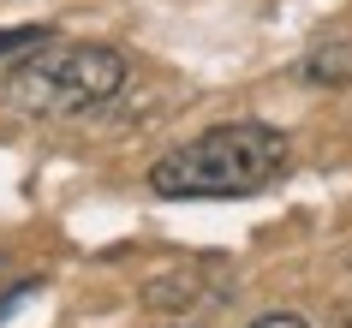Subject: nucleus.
I'll return each mask as SVG.
<instances>
[{"label": "nucleus", "mask_w": 352, "mask_h": 328, "mask_svg": "<svg viewBox=\"0 0 352 328\" xmlns=\"http://www.w3.org/2000/svg\"><path fill=\"white\" fill-rule=\"evenodd\" d=\"M293 149L287 131L263 126V120H227V126L197 131L191 144L167 149L149 167V191L173 203H197V197H251L287 173Z\"/></svg>", "instance_id": "obj_1"}, {"label": "nucleus", "mask_w": 352, "mask_h": 328, "mask_svg": "<svg viewBox=\"0 0 352 328\" xmlns=\"http://www.w3.org/2000/svg\"><path fill=\"white\" fill-rule=\"evenodd\" d=\"M126 78V54L108 42H36L24 48L19 66H6L0 96L12 113H30V120H72V113L113 102Z\"/></svg>", "instance_id": "obj_2"}, {"label": "nucleus", "mask_w": 352, "mask_h": 328, "mask_svg": "<svg viewBox=\"0 0 352 328\" xmlns=\"http://www.w3.org/2000/svg\"><path fill=\"white\" fill-rule=\"evenodd\" d=\"M305 72L316 84H352V42H322L311 60H305Z\"/></svg>", "instance_id": "obj_3"}, {"label": "nucleus", "mask_w": 352, "mask_h": 328, "mask_svg": "<svg viewBox=\"0 0 352 328\" xmlns=\"http://www.w3.org/2000/svg\"><path fill=\"white\" fill-rule=\"evenodd\" d=\"M36 42H48V24H12V30H0V54H19Z\"/></svg>", "instance_id": "obj_4"}, {"label": "nucleus", "mask_w": 352, "mask_h": 328, "mask_svg": "<svg viewBox=\"0 0 352 328\" xmlns=\"http://www.w3.org/2000/svg\"><path fill=\"white\" fill-rule=\"evenodd\" d=\"M251 328H311L305 316H293V310H275V316H257Z\"/></svg>", "instance_id": "obj_5"}, {"label": "nucleus", "mask_w": 352, "mask_h": 328, "mask_svg": "<svg viewBox=\"0 0 352 328\" xmlns=\"http://www.w3.org/2000/svg\"><path fill=\"white\" fill-rule=\"evenodd\" d=\"M0 281H6V263H0Z\"/></svg>", "instance_id": "obj_6"}]
</instances>
